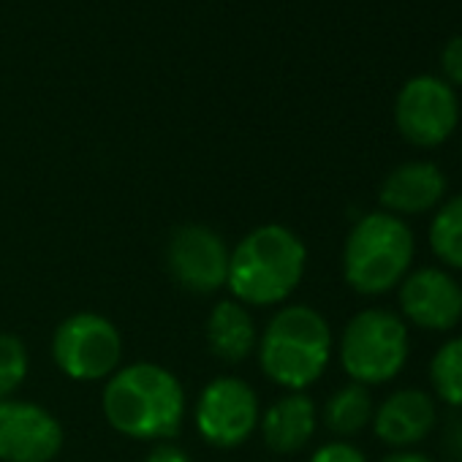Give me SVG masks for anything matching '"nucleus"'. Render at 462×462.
<instances>
[{
	"label": "nucleus",
	"mask_w": 462,
	"mask_h": 462,
	"mask_svg": "<svg viewBox=\"0 0 462 462\" xmlns=\"http://www.w3.org/2000/svg\"><path fill=\"white\" fill-rule=\"evenodd\" d=\"M373 411H375V402L370 397V389L359 386V383H346L337 392H332V397L327 400L324 424L332 435H337L343 440V438L359 435L365 427H370Z\"/></svg>",
	"instance_id": "obj_16"
},
{
	"label": "nucleus",
	"mask_w": 462,
	"mask_h": 462,
	"mask_svg": "<svg viewBox=\"0 0 462 462\" xmlns=\"http://www.w3.org/2000/svg\"><path fill=\"white\" fill-rule=\"evenodd\" d=\"M28 348L17 335L0 332V400H9L28 378Z\"/></svg>",
	"instance_id": "obj_19"
},
{
	"label": "nucleus",
	"mask_w": 462,
	"mask_h": 462,
	"mask_svg": "<svg viewBox=\"0 0 462 462\" xmlns=\"http://www.w3.org/2000/svg\"><path fill=\"white\" fill-rule=\"evenodd\" d=\"M104 416L125 438L163 440L180 432L185 392L174 373L152 362L117 367L104 386Z\"/></svg>",
	"instance_id": "obj_2"
},
{
	"label": "nucleus",
	"mask_w": 462,
	"mask_h": 462,
	"mask_svg": "<svg viewBox=\"0 0 462 462\" xmlns=\"http://www.w3.org/2000/svg\"><path fill=\"white\" fill-rule=\"evenodd\" d=\"M308 270V248L283 223H264L228 254L226 286L240 305H283Z\"/></svg>",
	"instance_id": "obj_1"
},
{
	"label": "nucleus",
	"mask_w": 462,
	"mask_h": 462,
	"mask_svg": "<svg viewBox=\"0 0 462 462\" xmlns=\"http://www.w3.org/2000/svg\"><path fill=\"white\" fill-rule=\"evenodd\" d=\"M256 351L273 383L286 392H305L327 373L335 337L329 321L316 308L286 305L270 319Z\"/></svg>",
	"instance_id": "obj_3"
},
{
	"label": "nucleus",
	"mask_w": 462,
	"mask_h": 462,
	"mask_svg": "<svg viewBox=\"0 0 462 462\" xmlns=\"http://www.w3.org/2000/svg\"><path fill=\"white\" fill-rule=\"evenodd\" d=\"M446 193L448 180L438 163L405 161L383 177L378 188V201L383 212H392L405 220L413 215L435 212L446 201Z\"/></svg>",
	"instance_id": "obj_13"
},
{
	"label": "nucleus",
	"mask_w": 462,
	"mask_h": 462,
	"mask_svg": "<svg viewBox=\"0 0 462 462\" xmlns=\"http://www.w3.org/2000/svg\"><path fill=\"white\" fill-rule=\"evenodd\" d=\"M394 125L397 134L419 150L440 147L459 125L457 90L432 74L411 77L394 98Z\"/></svg>",
	"instance_id": "obj_7"
},
{
	"label": "nucleus",
	"mask_w": 462,
	"mask_h": 462,
	"mask_svg": "<svg viewBox=\"0 0 462 462\" xmlns=\"http://www.w3.org/2000/svg\"><path fill=\"white\" fill-rule=\"evenodd\" d=\"M440 79L451 88H462V36H454L440 50Z\"/></svg>",
	"instance_id": "obj_21"
},
{
	"label": "nucleus",
	"mask_w": 462,
	"mask_h": 462,
	"mask_svg": "<svg viewBox=\"0 0 462 462\" xmlns=\"http://www.w3.org/2000/svg\"><path fill=\"white\" fill-rule=\"evenodd\" d=\"M427 243L443 270L462 273V193L448 196L430 220Z\"/></svg>",
	"instance_id": "obj_17"
},
{
	"label": "nucleus",
	"mask_w": 462,
	"mask_h": 462,
	"mask_svg": "<svg viewBox=\"0 0 462 462\" xmlns=\"http://www.w3.org/2000/svg\"><path fill=\"white\" fill-rule=\"evenodd\" d=\"M63 448V424L42 405L0 400V459L52 462Z\"/></svg>",
	"instance_id": "obj_11"
},
{
	"label": "nucleus",
	"mask_w": 462,
	"mask_h": 462,
	"mask_svg": "<svg viewBox=\"0 0 462 462\" xmlns=\"http://www.w3.org/2000/svg\"><path fill=\"white\" fill-rule=\"evenodd\" d=\"M416 237L413 228L383 209L362 215L343 243V278L362 297L394 291L413 270Z\"/></svg>",
	"instance_id": "obj_4"
},
{
	"label": "nucleus",
	"mask_w": 462,
	"mask_h": 462,
	"mask_svg": "<svg viewBox=\"0 0 462 462\" xmlns=\"http://www.w3.org/2000/svg\"><path fill=\"white\" fill-rule=\"evenodd\" d=\"M446 446L462 459V421H454V427L446 430Z\"/></svg>",
	"instance_id": "obj_24"
},
{
	"label": "nucleus",
	"mask_w": 462,
	"mask_h": 462,
	"mask_svg": "<svg viewBox=\"0 0 462 462\" xmlns=\"http://www.w3.org/2000/svg\"><path fill=\"white\" fill-rule=\"evenodd\" d=\"M259 427L275 454H297L310 443L319 427L316 402L305 392H289L264 411Z\"/></svg>",
	"instance_id": "obj_14"
},
{
	"label": "nucleus",
	"mask_w": 462,
	"mask_h": 462,
	"mask_svg": "<svg viewBox=\"0 0 462 462\" xmlns=\"http://www.w3.org/2000/svg\"><path fill=\"white\" fill-rule=\"evenodd\" d=\"M310 462H367L365 451L351 440H329L310 454Z\"/></svg>",
	"instance_id": "obj_20"
},
{
	"label": "nucleus",
	"mask_w": 462,
	"mask_h": 462,
	"mask_svg": "<svg viewBox=\"0 0 462 462\" xmlns=\"http://www.w3.org/2000/svg\"><path fill=\"white\" fill-rule=\"evenodd\" d=\"M262 421L259 394L235 375L209 381L196 402V427L209 446L235 448L245 443Z\"/></svg>",
	"instance_id": "obj_8"
},
{
	"label": "nucleus",
	"mask_w": 462,
	"mask_h": 462,
	"mask_svg": "<svg viewBox=\"0 0 462 462\" xmlns=\"http://www.w3.org/2000/svg\"><path fill=\"white\" fill-rule=\"evenodd\" d=\"M381 462H435V459L427 457L424 451H416V448H397V451L386 454Z\"/></svg>",
	"instance_id": "obj_23"
},
{
	"label": "nucleus",
	"mask_w": 462,
	"mask_h": 462,
	"mask_svg": "<svg viewBox=\"0 0 462 462\" xmlns=\"http://www.w3.org/2000/svg\"><path fill=\"white\" fill-rule=\"evenodd\" d=\"M144 462H193V459L188 457V451H182V448L174 446V443H158V446L147 454Z\"/></svg>",
	"instance_id": "obj_22"
},
{
	"label": "nucleus",
	"mask_w": 462,
	"mask_h": 462,
	"mask_svg": "<svg viewBox=\"0 0 462 462\" xmlns=\"http://www.w3.org/2000/svg\"><path fill=\"white\" fill-rule=\"evenodd\" d=\"M430 394L454 411H462V335L438 346L430 359Z\"/></svg>",
	"instance_id": "obj_18"
},
{
	"label": "nucleus",
	"mask_w": 462,
	"mask_h": 462,
	"mask_svg": "<svg viewBox=\"0 0 462 462\" xmlns=\"http://www.w3.org/2000/svg\"><path fill=\"white\" fill-rule=\"evenodd\" d=\"M228 248L217 231L201 223H188L171 231L166 245V267L185 291L215 294L226 286Z\"/></svg>",
	"instance_id": "obj_9"
},
{
	"label": "nucleus",
	"mask_w": 462,
	"mask_h": 462,
	"mask_svg": "<svg viewBox=\"0 0 462 462\" xmlns=\"http://www.w3.org/2000/svg\"><path fill=\"white\" fill-rule=\"evenodd\" d=\"M207 346L220 362L228 365L248 359L259 346L256 321L248 313V308L237 300L217 302L207 319Z\"/></svg>",
	"instance_id": "obj_15"
},
{
	"label": "nucleus",
	"mask_w": 462,
	"mask_h": 462,
	"mask_svg": "<svg viewBox=\"0 0 462 462\" xmlns=\"http://www.w3.org/2000/svg\"><path fill=\"white\" fill-rule=\"evenodd\" d=\"M438 424V402L427 389L405 386L386 394L373 411V432L381 443L397 448L419 446Z\"/></svg>",
	"instance_id": "obj_12"
},
{
	"label": "nucleus",
	"mask_w": 462,
	"mask_h": 462,
	"mask_svg": "<svg viewBox=\"0 0 462 462\" xmlns=\"http://www.w3.org/2000/svg\"><path fill=\"white\" fill-rule=\"evenodd\" d=\"M400 319L424 332H451L462 321V283L443 267H416L397 286Z\"/></svg>",
	"instance_id": "obj_10"
},
{
	"label": "nucleus",
	"mask_w": 462,
	"mask_h": 462,
	"mask_svg": "<svg viewBox=\"0 0 462 462\" xmlns=\"http://www.w3.org/2000/svg\"><path fill=\"white\" fill-rule=\"evenodd\" d=\"M408 324L386 308L359 310L340 335V365L351 383L367 389L394 381L408 365Z\"/></svg>",
	"instance_id": "obj_5"
},
{
	"label": "nucleus",
	"mask_w": 462,
	"mask_h": 462,
	"mask_svg": "<svg viewBox=\"0 0 462 462\" xmlns=\"http://www.w3.org/2000/svg\"><path fill=\"white\" fill-rule=\"evenodd\" d=\"M120 356L123 337L117 327L90 310L63 319L52 335V359L71 381H104L120 367Z\"/></svg>",
	"instance_id": "obj_6"
}]
</instances>
